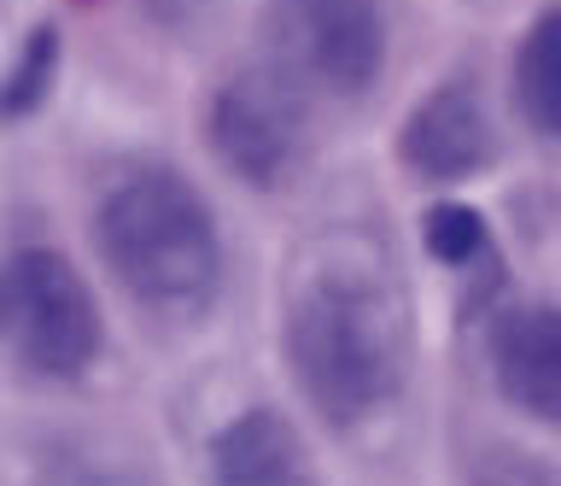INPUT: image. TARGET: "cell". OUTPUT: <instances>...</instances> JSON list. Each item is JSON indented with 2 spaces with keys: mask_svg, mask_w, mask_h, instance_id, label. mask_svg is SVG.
<instances>
[{
  "mask_svg": "<svg viewBox=\"0 0 561 486\" xmlns=\"http://www.w3.org/2000/svg\"><path fill=\"white\" fill-rule=\"evenodd\" d=\"M205 481L210 486H322L305 433L270 405L240 410L217 428V440L205 451Z\"/></svg>",
  "mask_w": 561,
  "mask_h": 486,
  "instance_id": "cell-8",
  "label": "cell"
},
{
  "mask_svg": "<svg viewBox=\"0 0 561 486\" xmlns=\"http://www.w3.org/2000/svg\"><path fill=\"white\" fill-rule=\"evenodd\" d=\"M421 240H427V252L445 270H468L485 258L491 229L468 200H438V205H427V217H421Z\"/></svg>",
  "mask_w": 561,
  "mask_h": 486,
  "instance_id": "cell-11",
  "label": "cell"
},
{
  "mask_svg": "<svg viewBox=\"0 0 561 486\" xmlns=\"http://www.w3.org/2000/svg\"><path fill=\"white\" fill-rule=\"evenodd\" d=\"M53 82H59V30L35 24L24 36V47H18L7 82H0V117H7V124H24L30 112L47 106Z\"/></svg>",
  "mask_w": 561,
  "mask_h": 486,
  "instance_id": "cell-10",
  "label": "cell"
},
{
  "mask_svg": "<svg viewBox=\"0 0 561 486\" xmlns=\"http://www.w3.org/2000/svg\"><path fill=\"white\" fill-rule=\"evenodd\" d=\"M263 42L280 77L333 100L368 94L386 71L380 0H270Z\"/></svg>",
  "mask_w": 561,
  "mask_h": 486,
  "instance_id": "cell-4",
  "label": "cell"
},
{
  "mask_svg": "<svg viewBox=\"0 0 561 486\" xmlns=\"http://www.w3.org/2000/svg\"><path fill=\"white\" fill-rule=\"evenodd\" d=\"M0 323L18 370L42 381H77L94 370L105 323L82 270L53 247H18L0 270Z\"/></svg>",
  "mask_w": 561,
  "mask_h": 486,
  "instance_id": "cell-3",
  "label": "cell"
},
{
  "mask_svg": "<svg viewBox=\"0 0 561 486\" xmlns=\"http://www.w3.org/2000/svg\"><path fill=\"white\" fill-rule=\"evenodd\" d=\"M205 135L228 177L270 194L305 159V94L280 71H240L210 94Z\"/></svg>",
  "mask_w": 561,
  "mask_h": 486,
  "instance_id": "cell-5",
  "label": "cell"
},
{
  "mask_svg": "<svg viewBox=\"0 0 561 486\" xmlns=\"http://www.w3.org/2000/svg\"><path fill=\"white\" fill-rule=\"evenodd\" d=\"M508 82H515V106L526 124L538 135H550V142H561V7H550L520 36Z\"/></svg>",
  "mask_w": 561,
  "mask_h": 486,
  "instance_id": "cell-9",
  "label": "cell"
},
{
  "mask_svg": "<svg viewBox=\"0 0 561 486\" xmlns=\"http://www.w3.org/2000/svg\"><path fill=\"white\" fill-rule=\"evenodd\" d=\"M485 358L503 405H515L543 428H561V310L556 305H520L497 317Z\"/></svg>",
  "mask_w": 561,
  "mask_h": 486,
  "instance_id": "cell-7",
  "label": "cell"
},
{
  "mask_svg": "<svg viewBox=\"0 0 561 486\" xmlns=\"http://www.w3.org/2000/svg\"><path fill=\"white\" fill-rule=\"evenodd\" d=\"M398 159L421 182H468L497 159V124L473 82H438V89L410 106L398 129Z\"/></svg>",
  "mask_w": 561,
  "mask_h": 486,
  "instance_id": "cell-6",
  "label": "cell"
},
{
  "mask_svg": "<svg viewBox=\"0 0 561 486\" xmlns=\"http://www.w3.org/2000/svg\"><path fill=\"white\" fill-rule=\"evenodd\" d=\"M280 346L310 410L345 433L375 422L403 387V305L363 264L305 275L280 317Z\"/></svg>",
  "mask_w": 561,
  "mask_h": 486,
  "instance_id": "cell-1",
  "label": "cell"
},
{
  "mask_svg": "<svg viewBox=\"0 0 561 486\" xmlns=\"http://www.w3.org/2000/svg\"><path fill=\"white\" fill-rule=\"evenodd\" d=\"M94 240L112 282L164 323L205 317L222 287V235L205 194L170 165H135L100 194Z\"/></svg>",
  "mask_w": 561,
  "mask_h": 486,
  "instance_id": "cell-2",
  "label": "cell"
}]
</instances>
